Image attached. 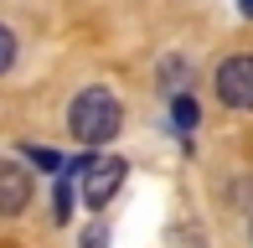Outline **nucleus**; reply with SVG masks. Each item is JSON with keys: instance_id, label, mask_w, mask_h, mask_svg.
<instances>
[{"instance_id": "nucleus-6", "label": "nucleus", "mask_w": 253, "mask_h": 248, "mask_svg": "<svg viewBox=\"0 0 253 248\" xmlns=\"http://www.w3.org/2000/svg\"><path fill=\"white\" fill-rule=\"evenodd\" d=\"M170 114H176V124H181V129H191V124H197V98H191V93H176Z\"/></svg>"}, {"instance_id": "nucleus-4", "label": "nucleus", "mask_w": 253, "mask_h": 248, "mask_svg": "<svg viewBox=\"0 0 253 248\" xmlns=\"http://www.w3.org/2000/svg\"><path fill=\"white\" fill-rule=\"evenodd\" d=\"M31 207V176L21 165L0 161V217H21Z\"/></svg>"}, {"instance_id": "nucleus-1", "label": "nucleus", "mask_w": 253, "mask_h": 248, "mask_svg": "<svg viewBox=\"0 0 253 248\" xmlns=\"http://www.w3.org/2000/svg\"><path fill=\"white\" fill-rule=\"evenodd\" d=\"M67 129H73L78 145H109L114 134L124 129V109L109 88H83L67 109Z\"/></svg>"}, {"instance_id": "nucleus-2", "label": "nucleus", "mask_w": 253, "mask_h": 248, "mask_svg": "<svg viewBox=\"0 0 253 248\" xmlns=\"http://www.w3.org/2000/svg\"><path fill=\"white\" fill-rule=\"evenodd\" d=\"M62 171H73L78 181H83V202L88 207H109V197L124 186V161L119 155H93V161H67Z\"/></svg>"}, {"instance_id": "nucleus-3", "label": "nucleus", "mask_w": 253, "mask_h": 248, "mask_svg": "<svg viewBox=\"0 0 253 248\" xmlns=\"http://www.w3.org/2000/svg\"><path fill=\"white\" fill-rule=\"evenodd\" d=\"M217 98L227 109H253V57L248 52H238L217 67Z\"/></svg>"}, {"instance_id": "nucleus-8", "label": "nucleus", "mask_w": 253, "mask_h": 248, "mask_svg": "<svg viewBox=\"0 0 253 248\" xmlns=\"http://www.w3.org/2000/svg\"><path fill=\"white\" fill-rule=\"evenodd\" d=\"M160 78H166V88H170V93H181V78H191V67L181 62V57H170L166 67H160Z\"/></svg>"}, {"instance_id": "nucleus-10", "label": "nucleus", "mask_w": 253, "mask_h": 248, "mask_svg": "<svg viewBox=\"0 0 253 248\" xmlns=\"http://www.w3.org/2000/svg\"><path fill=\"white\" fill-rule=\"evenodd\" d=\"M83 248H103V228H88V238H83Z\"/></svg>"}, {"instance_id": "nucleus-5", "label": "nucleus", "mask_w": 253, "mask_h": 248, "mask_svg": "<svg viewBox=\"0 0 253 248\" xmlns=\"http://www.w3.org/2000/svg\"><path fill=\"white\" fill-rule=\"evenodd\" d=\"M52 212H57V222L73 217V176H62V181H57V191H52Z\"/></svg>"}, {"instance_id": "nucleus-7", "label": "nucleus", "mask_w": 253, "mask_h": 248, "mask_svg": "<svg viewBox=\"0 0 253 248\" xmlns=\"http://www.w3.org/2000/svg\"><path fill=\"white\" fill-rule=\"evenodd\" d=\"M26 155H31L37 165H42V171H62V165H67L62 155H57V150H47V145H26Z\"/></svg>"}, {"instance_id": "nucleus-9", "label": "nucleus", "mask_w": 253, "mask_h": 248, "mask_svg": "<svg viewBox=\"0 0 253 248\" xmlns=\"http://www.w3.org/2000/svg\"><path fill=\"white\" fill-rule=\"evenodd\" d=\"M10 62H16V31L0 26V73H10Z\"/></svg>"}, {"instance_id": "nucleus-11", "label": "nucleus", "mask_w": 253, "mask_h": 248, "mask_svg": "<svg viewBox=\"0 0 253 248\" xmlns=\"http://www.w3.org/2000/svg\"><path fill=\"white\" fill-rule=\"evenodd\" d=\"M238 5H243V16H248V21H253V0H238Z\"/></svg>"}]
</instances>
